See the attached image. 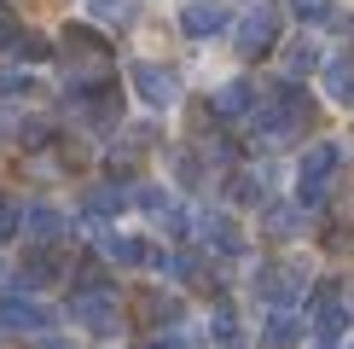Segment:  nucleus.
I'll list each match as a JSON object with an SVG mask.
<instances>
[{"label": "nucleus", "mask_w": 354, "mask_h": 349, "mask_svg": "<svg viewBox=\"0 0 354 349\" xmlns=\"http://www.w3.org/2000/svg\"><path fill=\"white\" fill-rule=\"evenodd\" d=\"M337 145L331 140H319V145H308L302 152V163H297V204L302 210H319L326 204V186H331V174H337Z\"/></svg>", "instance_id": "obj_1"}, {"label": "nucleus", "mask_w": 354, "mask_h": 349, "mask_svg": "<svg viewBox=\"0 0 354 349\" xmlns=\"http://www.w3.org/2000/svg\"><path fill=\"white\" fill-rule=\"evenodd\" d=\"M128 82H134L140 105H151V111H169L174 99H180V76H174L169 64H151V58H140V64L128 70Z\"/></svg>", "instance_id": "obj_2"}, {"label": "nucleus", "mask_w": 354, "mask_h": 349, "mask_svg": "<svg viewBox=\"0 0 354 349\" xmlns=\"http://www.w3.org/2000/svg\"><path fill=\"white\" fill-rule=\"evenodd\" d=\"M279 47V6H250L244 12V24H239V53L244 58H261V53H273Z\"/></svg>", "instance_id": "obj_3"}, {"label": "nucleus", "mask_w": 354, "mask_h": 349, "mask_svg": "<svg viewBox=\"0 0 354 349\" xmlns=\"http://www.w3.org/2000/svg\"><path fill=\"white\" fill-rule=\"evenodd\" d=\"M343 326H348V303H343V291H337V285L314 291V303H308V332H314L319 343H337V338H343Z\"/></svg>", "instance_id": "obj_4"}, {"label": "nucleus", "mask_w": 354, "mask_h": 349, "mask_svg": "<svg viewBox=\"0 0 354 349\" xmlns=\"http://www.w3.org/2000/svg\"><path fill=\"white\" fill-rule=\"evenodd\" d=\"M0 326H6V332H47V326H53V309L12 285L6 297H0Z\"/></svg>", "instance_id": "obj_5"}, {"label": "nucleus", "mask_w": 354, "mask_h": 349, "mask_svg": "<svg viewBox=\"0 0 354 349\" xmlns=\"http://www.w3.org/2000/svg\"><path fill=\"white\" fill-rule=\"evenodd\" d=\"M308 123V105H302V93H290V87H285V93H279V99H268V105H256V128H261V134H297V128Z\"/></svg>", "instance_id": "obj_6"}, {"label": "nucleus", "mask_w": 354, "mask_h": 349, "mask_svg": "<svg viewBox=\"0 0 354 349\" xmlns=\"http://www.w3.org/2000/svg\"><path fill=\"white\" fill-rule=\"evenodd\" d=\"M302 285H308V268H297V262H273V268H261V274H256V291L273 303V309H285V303L297 297Z\"/></svg>", "instance_id": "obj_7"}, {"label": "nucleus", "mask_w": 354, "mask_h": 349, "mask_svg": "<svg viewBox=\"0 0 354 349\" xmlns=\"http://www.w3.org/2000/svg\"><path fill=\"white\" fill-rule=\"evenodd\" d=\"M198 239L209 244L215 256H239V251H244V227L232 222L227 210H203V215H198Z\"/></svg>", "instance_id": "obj_8"}, {"label": "nucleus", "mask_w": 354, "mask_h": 349, "mask_svg": "<svg viewBox=\"0 0 354 349\" xmlns=\"http://www.w3.org/2000/svg\"><path fill=\"white\" fill-rule=\"evenodd\" d=\"M232 24V12L221 6V0H192V6L180 12V29L192 41H209V35H221V29Z\"/></svg>", "instance_id": "obj_9"}, {"label": "nucleus", "mask_w": 354, "mask_h": 349, "mask_svg": "<svg viewBox=\"0 0 354 349\" xmlns=\"http://www.w3.org/2000/svg\"><path fill=\"white\" fill-rule=\"evenodd\" d=\"M64 210H53V204H29V210H24V233H29V239H35V244H58V239H64Z\"/></svg>", "instance_id": "obj_10"}, {"label": "nucleus", "mask_w": 354, "mask_h": 349, "mask_svg": "<svg viewBox=\"0 0 354 349\" xmlns=\"http://www.w3.org/2000/svg\"><path fill=\"white\" fill-rule=\"evenodd\" d=\"M105 256L122 262V268H145V262H157V251H151L145 239H134V233H111V239H105Z\"/></svg>", "instance_id": "obj_11"}, {"label": "nucleus", "mask_w": 354, "mask_h": 349, "mask_svg": "<svg viewBox=\"0 0 354 349\" xmlns=\"http://www.w3.org/2000/svg\"><path fill=\"white\" fill-rule=\"evenodd\" d=\"M302 332H308V320H302L297 309H273V314H268V343H279V349H285V343H302Z\"/></svg>", "instance_id": "obj_12"}, {"label": "nucleus", "mask_w": 354, "mask_h": 349, "mask_svg": "<svg viewBox=\"0 0 354 349\" xmlns=\"http://www.w3.org/2000/svg\"><path fill=\"white\" fill-rule=\"evenodd\" d=\"M122 204H128V193H122V186H93V193L82 198V210H87V222H111V215L122 210Z\"/></svg>", "instance_id": "obj_13"}, {"label": "nucleus", "mask_w": 354, "mask_h": 349, "mask_svg": "<svg viewBox=\"0 0 354 349\" xmlns=\"http://www.w3.org/2000/svg\"><path fill=\"white\" fill-rule=\"evenodd\" d=\"M215 111L221 116H250V111H256V87H250V82H227L215 93Z\"/></svg>", "instance_id": "obj_14"}, {"label": "nucleus", "mask_w": 354, "mask_h": 349, "mask_svg": "<svg viewBox=\"0 0 354 349\" xmlns=\"http://www.w3.org/2000/svg\"><path fill=\"white\" fill-rule=\"evenodd\" d=\"M326 93L337 105H354V58H331L326 64Z\"/></svg>", "instance_id": "obj_15"}, {"label": "nucleus", "mask_w": 354, "mask_h": 349, "mask_svg": "<svg viewBox=\"0 0 354 349\" xmlns=\"http://www.w3.org/2000/svg\"><path fill=\"white\" fill-rule=\"evenodd\" d=\"M209 326H215V338H221V343H227V349H239V314H232V309H227V303H221V309L209 314Z\"/></svg>", "instance_id": "obj_16"}, {"label": "nucleus", "mask_w": 354, "mask_h": 349, "mask_svg": "<svg viewBox=\"0 0 354 349\" xmlns=\"http://www.w3.org/2000/svg\"><path fill=\"white\" fill-rule=\"evenodd\" d=\"M12 53H18L24 64H41V58H47L53 47H47V41H41V35H29V29H24V35H18V47H12Z\"/></svg>", "instance_id": "obj_17"}, {"label": "nucleus", "mask_w": 354, "mask_h": 349, "mask_svg": "<svg viewBox=\"0 0 354 349\" xmlns=\"http://www.w3.org/2000/svg\"><path fill=\"white\" fill-rule=\"evenodd\" d=\"M285 70H290V76H308V70H314V47H308V41H297V47L285 53Z\"/></svg>", "instance_id": "obj_18"}, {"label": "nucleus", "mask_w": 354, "mask_h": 349, "mask_svg": "<svg viewBox=\"0 0 354 349\" xmlns=\"http://www.w3.org/2000/svg\"><path fill=\"white\" fill-rule=\"evenodd\" d=\"M290 12L302 24H319V18H331V0H290Z\"/></svg>", "instance_id": "obj_19"}, {"label": "nucleus", "mask_w": 354, "mask_h": 349, "mask_svg": "<svg viewBox=\"0 0 354 349\" xmlns=\"http://www.w3.org/2000/svg\"><path fill=\"white\" fill-rule=\"evenodd\" d=\"M0 93H35V76H24V70H0Z\"/></svg>", "instance_id": "obj_20"}, {"label": "nucleus", "mask_w": 354, "mask_h": 349, "mask_svg": "<svg viewBox=\"0 0 354 349\" xmlns=\"http://www.w3.org/2000/svg\"><path fill=\"white\" fill-rule=\"evenodd\" d=\"M18 227H24V210H18L12 198H0V239H12Z\"/></svg>", "instance_id": "obj_21"}, {"label": "nucleus", "mask_w": 354, "mask_h": 349, "mask_svg": "<svg viewBox=\"0 0 354 349\" xmlns=\"http://www.w3.org/2000/svg\"><path fill=\"white\" fill-rule=\"evenodd\" d=\"M18 35H24V29H18V18H12L6 6H0V53H12V47H18Z\"/></svg>", "instance_id": "obj_22"}, {"label": "nucleus", "mask_w": 354, "mask_h": 349, "mask_svg": "<svg viewBox=\"0 0 354 349\" xmlns=\"http://www.w3.org/2000/svg\"><path fill=\"white\" fill-rule=\"evenodd\" d=\"M93 18H128V6H122V0H93Z\"/></svg>", "instance_id": "obj_23"}, {"label": "nucleus", "mask_w": 354, "mask_h": 349, "mask_svg": "<svg viewBox=\"0 0 354 349\" xmlns=\"http://www.w3.org/2000/svg\"><path fill=\"white\" fill-rule=\"evenodd\" d=\"M297 222H302V215H297ZM297 222H290V210H268V227H273V233H290Z\"/></svg>", "instance_id": "obj_24"}, {"label": "nucleus", "mask_w": 354, "mask_h": 349, "mask_svg": "<svg viewBox=\"0 0 354 349\" xmlns=\"http://www.w3.org/2000/svg\"><path fill=\"white\" fill-rule=\"evenodd\" d=\"M41 349H70V343H58V338H47V343H41Z\"/></svg>", "instance_id": "obj_25"}, {"label": "nucleus", "mask_w": 354, "mask_h": 349, "mask_svg": "<svg viewBox=\"0 0 354 349\" xmlns=\"http://www.w3.org/2000/svg\"><path fill=\"white\" fill-rule=\"evenodd\" d=\"M348 349H354V343H348Z\"/></svg>", "instance_id": "obj_26"}]
</instances>
